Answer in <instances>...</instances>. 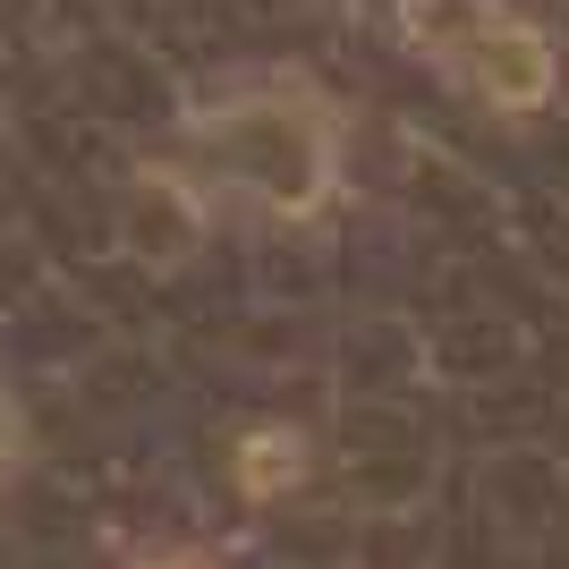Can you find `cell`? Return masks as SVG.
Listing matches in <instances>:
<instances>
[{
    "mask_svg": "<svg viewBox=\"0 0 569 569\" xmlns=\"http://www.w3.org/2000/svg\"><path fill=\"white\" fill-rule=\"evenodd\" d=\"M162 569H196V561H162Z\"/></svg>",
    "mask_w": 569,
    "mask_h": 569,
    "instance_id": "obj_3",
    "label": "cell"
},
{
    "mask_svg": "<svg viewBox=\"0 0 569 569\" xmlns=\"http://www.w3.org/2000/svg\"><path fill=\"white\" fill-rule=\"evenodd\" d=\"M298 468H307V442H298L289 426H263V433H247V442L230 451V476L256 501H281L289 485H298Z\"/></svg>",
    "mask_w": 569,
    "mask_h": 569,
    "instance_id": "obj_2",
    "label": "cell"
},
{
    "mask_svg": "<svg viewBox=\"0 0 569 569\" xmlns=\"http://www.w3.org/2000/svg\"><path fill=\"white\" fill-rule=\"evenodd\" d=\"M451 60L468 69L476 94L510 102V111H536V102L552 94V51H545V34L519 26V18H493V9H476V26L451 43Z\"/></svg>",
    "mask_w": 569,
    "mask_h": 569,
    "instance_id": "obj_1",
    "label": "cell"
}]
</instances>
